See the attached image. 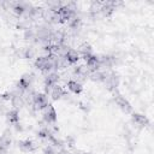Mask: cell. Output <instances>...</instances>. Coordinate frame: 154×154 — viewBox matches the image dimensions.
Instances as JSON below:
<instances>
[{
	"label": "cell",
	"mask_w": 154,
	"mask_h": 154,
	"mask_svg": "<svg viewBox=\"0 0 154 154\" xmlns=\"http://www.w3.org/2000/svg\"><path fill=\"white\" fill-rule=\"evenodd\" d=\"M65 94H66V91L64 90V88L60 87V85H58V84H55L54 87H52V89L49 91V95H51L52 100H54V101L61 100L65 96Z\"/></svg>",
	"instance_id": "52a82bcc"
},
{
	"label": "cell",
	"mask_w": 154,
	"mask_h": 154,
	"mask_svg": "<svg viewBox=\"0 0 154 154\" xmlns=\"http://www.w3.org/2000/svg\"><path fill=\"white\" fill-rule=\"evenodd\" d=\"M35 67L38 69L42 72H46L47 75L53 72L54 65H53V60H52L51 55H40V57H37L36 60H35Z\"/></svg>",
	"instance_id": "6da1fadb"
},
{
	"label": "cell",
	"mask_w": 154,
	"mask_h": 154,
	"mask_svg": "<svg viewBox=\"0 0 154 154\" xmlns=\"http://www.w3.org/2000/svg\"><path fill=\"white\" fill-rule=\"evenodd\" d=\"M79 52H81V54H82V57H83V59H84V60H85L88 57H90V55H93V54H94L91 46H90V45H88V43L82 45V46L79 47Z\"/></svg>",
	"instance_id": "5bb4252c"
},
{
	"label": "cell",
	"mask_w": 154,
	"mask_h": 154,
	"mask_svg": "<svg viewBox=\"0 0 154 154\" xmlns=\"http://www.w3.org/2000/svg\"><path fill=\"white\" fill-rule=\"evenodd\" d=\"M0 154H7V150H5V149H1V148H0Z\"/></svg>",
	"instance_id": "7402d4cb"
},
{
	"label": "cell",
	"mask_w": 154,
	"mask_h": 154,
	"mask_svg": "<svg viewBox=\"0 0 154 154\" xmlns=\"http://www.w3.org/2000/svg\"><path fill=\"white\" fill-rule=\"evenodd\" d=\"M66 87H67V89H69L71 93H73V94H81L82 90H83L82 83L78 82L77 79H69V81L66 82Z\"/></svg>",
	"instance_id": "ba28073f"
},
{
	"label": "cell",
	"mask_w": 154,
	"mask_h": 154,
	"mask_svg": "<svg viewBox=\"0 0 154 154\" xmlns=\"http://www.w3.org/2000/svg\"><path fill=\"white\" fill-rule=\"evenodd\" d=\"M6 119H7V122L10 123V124H16V123H18L19 122V112H18V109H16V108H12V109H10V111H7L6 112Z\"/></svg>",
	"instance_id": "7c38bea8"
},
{
	"label": "cell",
	"mask_w": 154,
	"mask_h": 154,
	"mask_svg": "<svg viewBox=\"0 0 154 154\" xmlns=\"http://www.w3.org/2000/svg\"><path fill=\"white\" fill-rule=\"evenodd\" d=\"M42 118H43V120H45L47 124H55V122H57V111H55V108L53 107V105L49 103V105L43 109Z\"/></svg>",
	"instance_id": "277c9868"
},
{
	"label": "cell",
	"mask_w": 154,
	"mask_h": 154,
	"mask_svg": "<svg viewBox=\"0 0 154 154\" xmlns=\"http://www.w3.org/2000/svg\"><path fill=\"white\" fill-rule=\"evenodd\" d=\"M114 101H116L117 106H118V107H119L124 113H126V114H131V113L134 112L131 103H130V102H129L124 96H122V95L117 94V95H114Z\"/></svg>",
	"instance_id": "3957f363"
},
{
	"label": "cell",
	"mask_w": 154,
	"mask_h": 154,
	"mask_svg": "<svg viewBox=\"0 0 154 154\" xmlns=\"http://www.w3.org/2000/svg\"><path fill=\"white\" fill-rule=\"evenodd\" d=\"M58 152L55 150V148L54 147H52V146H46L45 148H43V154H57Z\"/></svg>",
	"instance_id": "ac0fdd59"
},
{
	"label": "cell",
	"mask_w": 154,
	"mask_h": 154,
	"mask_svg": "<svg viewBox=\"0 0 154 154\" xmlns=\"http://www.w3.org/2000/svg\"><path fill=\"white\" fill-rule=\"evenodd\" d=\"M131 118H132V122H134L136 125H138V126H142V128H143V126L149 125V120H148V118H147L144 114L132 112V113H131Z\"/></svg>",
	"instance_id": "9c48e42d"
},
{
	"label": "cell",
	"mask_w": 154,
	"mask_h": 154,
	"mask_svg": "<svg viewBox=\"0 0 154 154\" xmlns=\"http://www.w3.org/2000/svg\"><path fill=\"white\" fill-rule=\"evenodd\" d=\"M24 37L26 38V40H31V38H35V32L31 30V29H25V31H24Z\"/></svg>",
	"instance_id": "e0dca14e"
},
{
	"label": "cell",
	"mask_w": 154,
	"mask_h": 154,
	"mask_svg": "<svg viewBox=\"0 0 154 154\" xmlns=\"http://www.w3.org/2000/svg\"><path fill=\"white\" fill-rule=\"evenodd\" d=\"M57 154H72V153L69 152V150H66V149H60V150H58Z\"/></svg>",
	"instance_id": "44dd1931"
},
{
	"label": "cell",
	"mask_w": 154,
	"mask_h": 154,
	"mask_svg": "<svg viewBox=\"0 0 154 154\" xmlns=\"http://www.w3.org/2000/svg\"><path fill=\"white\" fill-rule=\"evenodd\" d=\"M13 126H14V129L17 130V131H22L23 130V128H22V125H20V123L18 122V123H16V124H13Z\"/></svg>",
	"instance_id": "ffe728a7"
},
{
	"label": "cell",
	"mask_w": 154,
	"mask_h": 154,
	"mask_svg": "<svg viewBox=\"0 0 154 154\" xmlns=\"http://www.w3.org/2000/svg\"><path fill=\"white\" fill-rule=\"evenodd\" d=\"M64 57H65L66 61L69 63V65H73V64H76V63L78 61V59H79V53H78L76 49L69 48Z\"/></svg>",
	"instance_id": "8fae6325"
},
{
	"label": "cell",
	"mask_w": 154,
	"mask_h": 154,
	"mask_svg": "<svg viewBox=\"0 0 154 154\" xmlns=\"http://www.w3.org/2000/svg\"><path fill=\"white\" fill-rule=\"evenodd\" d=\"M11 142H12V140H11V132L8 130H5L2 132V135L0 136V148L7 150L11 147Z\"/></svg>",
	"instance_id": "30bf717a"
},
{
	"label": "cell",
	"mask_w": 154,
	"mask_h": 154,
	"mask_svg": "<svg viewBox=\"0 0 154 154\" xmlns=\"http://www.w3.org/2000/svg\"><path fill=\"white\" fill-rule=\"evenodd\" d=\"M49 105L48 102V96L45 93H36L32 97V106L37 111H42L45 109L47 106Z\"/></svg>",
	"instance_id": "7a4b0ae2"
},
{
	"label": "cell",
	"mask_w": 154,
	"mask_h": 154,
	"mask_svg": "<svg viewBox=\"0 0 154 154\" xmlns=\"http://www.w3.org/2000/svg\"><path fill=\"white\" fill-rule=\"evenodd\" d=\"M89 78L94 82H103L105 81V72L102 71H94V72H90L89 75Z\"/></svg>",
	"instance_id": "2e32d148"
},
{
	"label": "cell",
	"mask_w": 154,
	"mask_h": 154,
	"mask_svg": "<svg viewBox=\"0 0 154 154\" xmlns=\"http://www.w3.org/2000/svg\"><path fill=\"white\" fill-rule=\"evenodd\" d=\"M13 94H14V95H13L12 99H11V105L13 106V108L18 109V108H20L25 102H24V100H23V97H22L20 94H17V93H13Z\"/></svg>",
	"instance_id": "4fadbf2b"
},
{
	"label": "cell",
	"mask_w": 154,
	"mask_h": 154,
	"mask_svg": "<svg viewBox=\"0 0 154 154\" xmlns=\"http://www.w3.org/2000/svg\"><path fill=\"white\" fill-rule=\"evenodd\" d=\"M35 54H36V52H35V49L32 47H24L22 49L20 57L22 58H25V59H31V58L35 57Z\"/></svg>",
	"instance_id": "9a60e30c"
},
{
	"label": "cell",
	"mask_w": 154,
	"mask_h": 154,
	"mask_svg": "<svg viewBox=\"0 0 154 154\" xmlns=\"http://www.w3.org/2000/svg\"><path fill=\"white\" fill-rule=\"evenodd\" d=\"M85 66L88 67V70L90 72H94V71H99L100 70V59L97 55L93 54L90 57H88L85 59Z\"/></svg>",
	"instance_id": "5b68a950"
},
{
	"label": "cell",
	"mask_w": 154,
	"mask_h": 154,
	"mask_svg": "<svg viewBox=\"0 0 154 154\" xmlns=\"http://www.w3.org/2000/svg\"><path fill=\"white\" fill-rule=\"evenodd\" d=\"M18 148L24 153H31V152H35L36 146L31 140H22V141H18Z\"/></svg>",
	"instance_id": "8992f818"
},
{
	"label": "cell",
	"mask_w": 154,
	"mask_h": 154,
	"mask_svg": "<svg viewBox=\"0 0 154 154\" xmlns=\"http://www.w3.org/2000/svg\"><path fill=\"white\" fill-rule=\"evenodd\" d=\"M66 143L69 144V147H75V140H73V137H71V136H69L67 137V140H66Z\"/></svg>",
	"instance_id": "d6986e66"
}]
</instances>
